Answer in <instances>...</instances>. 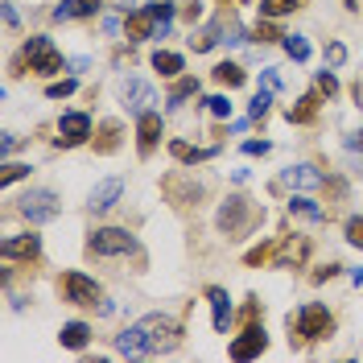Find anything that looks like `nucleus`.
I'll return each instance as SVG.
<instances>
[{
    "label": "nucleus",
    "mask_w": 363,
    "mask_h": 363,
    "mask_svg": "<svg viewBox=\"0 0 363 363\" xmlns=\"http://www.w3.org/2000/svg\"><path fill=\"white\" fill-rule=\"evenodd\" d=\"M182 342V326L174 322L169 314H149L133 322L128 330H120L116 335V351L120 355H169L174 347Z\"/></svg>",
    "instance_id": "f257e3e1"
},
{
    "label": "nucleus",
    "mask_w": 363,
    "mask_h": 363,
    "mask_svg": "<svg viewBox=\"0 0 363 363\" xmlns=\"http://www.w3.org/2000/svg\"><path fill=\"white\" fill-rule=\"evenodd\" d=\"M289 330H294L301 342H322L335 335V314L326 310V306H318V301H306L297 318H289Z\"/></svg>",
    "instance_id": "f03ea898"
},
{
    "label": "nucleus",
    "mask_w": 363,
    "mask_h": 363,
    "mask_svg": "<svg viewBox=\"0 0 363 363\" xmlns=\"http://www.w3.org/2000/svg\"><path fill=\"white\" fill-rule=\"evenodd\" d=\"M21 62L29 67V74H42V79H50V74H58V70L67 67V62H62V50L50 42V38H42V33L25 38V45H21Z\"/></svg>",
    "instance_id": "7ed1b4c3"
},
{
    "label": "nucleus",
    "mask_w": 363,
    "mask_h": 363,
    "mask_svg": "<svg viewBox=\"0 0 363 363\" xmlns=\"http://www.w3.org/2000/svg\"><path fill=\"white\" fill-rule=\"evenodd\" d=\"M264 211H256L248 199H240V194H231L223 206H219V231H227V240H244L248 235V227L260 219Z\"/></svg>",
    "instance_id": "20e7f679"
},
{
    "label": "nucleus",
    "mask_w": 363,
    "mask_h": 363,
    "mask_svg": "<svg viewBox=\"0 0 363 363\" xmlns=\"http://www.w3.org/2000/svg\"><path fill=\"white\" fill-rule=\"evenodd\" d=\"M128 252H136V240L124 227H99V231H91V240H87V256H99V260L128 256Z\"/></svg>",
    "instance_id": "39448f33"
},
{
    "label": "nucleus",
    "mask_w": 363,
    "mask_h": 363,
    "mask_svg": "<svg viewBox=\"0 0 363 363\" xmlns=\"http://www.w3.org/2000/svg\"><path fill=\"white\" fill-rule=\"evenodd\" d=\"M58 294H62V301H70V306H99V301H104V289L91 281L87 272H62V277H58Z\"/></svg>",
    "instance_id": "423d86ee"
},
{
    "label": "nucleus",
    "mask_w": 363,
    "mask_h": 363,
    "mask_svg": "<svg viewBox=\"0 0 363 363\" xmlns=\"http://www.w3.org/2000/svg\"><path fill=\"white\" fill-rule=\"evenodd\" d=\"M17 211H21L29 223H50L58 215V194L54 190H25V199H17Z\"/></svg>",
    "instance_id": "0eeeda50"
},
{
    "label": "nucleus",
    "mask_w": 363,
    "mask_h": 363,
    "mask_svg": "<svg viewBox=\"0 0 363 363\" xmlns=\"http://www.w3.org/2000/svg\"><path fill=\"white\" fill-rule=\"evenodd\" d=\"M87 136H91V116L87 112H62L58 136H54L58 149H79V145H87Z\"/></svg>",
    "instance_id": "6e6552de"
},
{
    "label": "nucleus",
    "mask_w": 363,
    "mask_h": 363,
    "mask_svg": "<svg viewBox=\"0 0 363 363\" xmlns=\"http://www.w3.org/2000/svg\"><path fill=\"white\" fill-rule=\"evenodd\" d=\"M264 347H269V335H264V326L248 322V326H244V335H240V339H231V347H227V351H231V359H256Z\"/></svg>",
    "instance_id": "1a4fd4ad"
},
{
    "label": "nucleus",
    "mask_w": 363,
    "mask_h": 363,
    "mask_svg": "<svg viewBox=\"0 0 363 363\" xmlns=\"http://www.w3.org/2000/svg\"><path fill=\"white\" fill-rule=\"evenodd\" d=\"M0 256H4V260H38V256H42V235H33V231L9 235V240L0 244Z\"/></svg>",
    "instance_id": "9d476101"
},
{
    "label": "nucleus",
    "mask_w": 363,
    "mask_h": 363,
    "mask_svg": "<svg viewBox=\"0 0 363 363\" xmlns=\"http://www.w3.org/2000/svg\"><path fill=\"white\" fill-rule=\"evenodd\" d=\"M157 140H161V116L157 112L136 116V153L149 157V153L157 149Z\"/></svg>",
    "instance_id": "9b49d317"
},
{
    "label": "nucleus",
    "mask_w": 363,
    "mask_h": 363,
    "mask_svg": "<svg viewBox=\"0 0 363 363\" xmlns=\"http://www.w3.org/2000/svg\"><path fill=\"white\" fill-rule=\"evenodd\" d=\"M285 182H289L294 190H318V186H326V178L318 174V165H310V161L289 165V169H285Z\"/></svg>",
    "instance_id": "f8f14e48"
},
{
    "label": "nucleus",
    "mask_w": 363,
    "mask_h": 363,
    "mask_svg": "<svg viewBox=\"0 0 363 363\" xmlns=\"http://www.w3.org/2000/svg\"><path fill=\"white\" fill-rule=\"evenodd\" d=\"M124 104H128V112L145 116V112H153L149 104H157V95H153V87H149V83H140V79H133V83L124 87Z\"/></svg>",
    "instance_id": "ddd939ff"
},
{
    "label": "nucleus",
    "mask_w": 363,
    "mask_h": 363,
    "mask_svg": "<svg viewBox=\"0 0 363 363\" xmlns=\"http://www.w3.org/2000/svg\"><path fill=\"white\" fill-rule=\"evenodd\" d=\"M206 301H211V318H215V330H219V335H227V322H231V297H227V289L211 285V289H206Z\"/></svg>",
    "instance_id": "4468645a"
},
{
    "label": "nucleus",
    "mask_w": 363,
    "mask_h": 363,
    "mask_svg": "<svg viewBox=\"0 0 363 363\" xmlns=\"http://www.w3.org/2000/svg\"><path fill=\"white\" fill-rule=\"evenodd\" d=\"M153 29H157V21H153L149 9H136V13L124 17V33H128V42H145V38H153Z\"/></svg>",
    "instance_id": "2eb2a0df"
},
{
    "label": "nucleus",
    "mask_w": 363,
    "mask_h": 363,
    "mask_svg": "<svg viewBox=\"0 0 363 363\" xmlns=\"http://www.w3.org/2000/svg\"><path fill=\"white\" fill-rule=\"evenodd\" d=\"M318 108H322V95H318V91H310V95H301L294 108L285 112V120H289V124H314Z\"/></svg>",
    "instance_id": "dca6fc26"
},
{
    "label": "nucleus",
    "mask_w": 363,
    "mask_h": 363,
    "mask_svg": "<svg viewBox=\"0 0 363 363\" xmlns=\"http://www.w3.org/2000/svg\"><path fill=\"white\" fill-rule=\"evenodd\" d=\"M120 194H124V182H120V178H108V182H99V186L91 190V211H112Z\"/></svg>",
    "instance_id": "f3484780"
},
{
    "label": "nucleus",
    "mask_w": 363,
    "mask_h": 363,
    "mask_svg": "<svg viewBox=\"0 0 363 363\" xmlns=\"http://www.w3.org/2000/svg\"><path fill=\"white\" fill-rule=\"evenodd\" d=\"M306 252H310L306 240H285V244L277 248V256H272V264H277V269H294V264L306 260Z\"/></svg>",
    "instance_id": "a211bd4d"
},
{
    "label": "nucleus",
    "mask_w": 363,
    "mask_h": 363,
    "mask_svg": "<svg viewBox=\"0 0 363 363\" xmlns=\"http://www.w3.org/2000/svg\"><path fill=\"white\" fill-rule=\"evenodd\" d=\"M95 0H62L54 9V21H83V17H95Z\"/></svg>",
    "instance_id": "6ab92c4d"
},
{
    "label": "nucleus",
    "mask_w": 363,
    "mask_h": 363,
    "mask_svg": "<svg viewBox=\"0 0 363 363\" xmlns=\"http://www.w3.org/2000/svg\"><path fill=\"white\" fill-rule=\"evenodd\" d=\"M211 74H215V83H219V87H227V91H231V87H244V83H248V70L235 67V62H219Z\"/></svg>",
    "instance_id": "aec40b11"
},
{
    "label": "nucleus",
    "mask_w": 363,
    "mask_h": 363,
    "mask_svg": "<svg viewBox=\"0 0 363 363\" xmlns=\"http://www.w3.org/2000/svg\"><path fill=\"white\" fill-rule=\"evenodd\" d=\"M169 153H174V161H182V165H199V161L215 157V149H194V145H186V140H169Z\"/></svg>",
    "instance_id": "412c9836"
},
{
    "label": "nucleus",
    "mask_w": 363,
    "mask_h": 363,
    "mask_svg": "<svg viewBox=\"0 0 363 363\" xmlns=\"http://www.w3.org/2000/svg\"><path fill=\"white\" fill-rule=\"evenodd\" d=\"M182 67H186V62H182V54H174V50H157V54H153V70H157L161 79H178Z\"/></svg>",
    "instance_id": "4be33fe9"
},
{
    "label": "nucleus",
    "mask_w": 363,
    "mask_h": 363,
    "mask_svg": "<svg viewBox=\"0 0 363 363\" xmlns=\"http://www.w3.org/2000/svg\"><path fill=\"white\" fill-rule=\"evenodd\" d=\"M58 339H62V347H70V351H83L87 339H91V326H87V322H67Z\"/></svg>",
    "instance_id": "5701e85b"
},
{
    "label": "nucleus",
    "mask_w": 363,
    "mask_h": 363,
    "mask_svg": "<svg viewBox=\"0 0 363 363\" xmlns=\"http://www.w3.org/2000/svg\"><path fill=\"white\" fill-rule=\"evenodd\" d=\"M120 145V120H104L99 124V140H95V153H112Z\"/></svg>",
    "instance_id": "b1692460"
},
{
    "label": "nucleus",
    "mask_w": 363,
    "mask_h": 363,
    "mask_svg": "<svg viewBox=\"0 0 363 363\" xmlns=\"http://www.w3.org/2000/svg\"><path fill=\"white\" fill-rule=\"evenodd\" d=\"M294 9H301V0H260V17H289Z\"/></svg>",
    "instance_id": "393cba45"
},
{
    "label": "nucleus",
    "mask_w": 363,
    "mask_h": 363,
    "mask_svg": "<svg viewBox=\"0 0 363 363\" xmlns=\"http://www.w3.org/2000/svg\"><path fill=\"white\" fill-rule=\"evenodd\" d=\"M281 45H285V54H289L294 62H306V58H310V42H306L301 33H285V38H281Z\"/></svg>",
    "instance_id": "a878e982"
},
{
    "label": "nucleus",
    "mask_w": 363,
    "mask_h": 363,
    "mask_svg": "<svg viewBox=\"0 0 363 363\" xmlns=\"http://www.w3.org/2000/svg\"><path fill=\"white\" fill-rule=\"evenodd\" d=\"M289 215H301V219H314V223H322V219H326V211H322V206H314L310 199H301V194H297V199H289Z\"/></svg>",
    "instance_id": "bb28decb"
},
{
    "label": "nucleus",
    "mask_w": 363,
    "mask_h": 363,
    "mask_svg": "<svg viewBox=\"0 0 363 363\" xmlns=\"http://www.w3.org/2000/svg\"><path fill=\"white\" fill-rule=\"evenodd\" d=\"M29 178V165H21V161H4V169H0V186H13V182Z\"/></svg>",
    "instance_id": "cd10ccee"
},
{
    "label": "nucleus",
    "mask_w": 363,
    "mask_h": 363,
    "mask_svg": "<svg viewBox=\"0 0 363 363\" xmlns=\"http://www.w3.org/2000/svg\"><path fill=\"white\" fill-rule=\"evenodd\" d=\"M314 91H318V95H326V99H335V95H339V79H335L330 70H318Z\"/></svg>",
    "instance_id": "c85d7f7f"
},
{
    "label": "nucleus",
    "mask_w": 363,
    "mask_h": 363,
    "mask_svg": "<svg viewBox=\"0 0 363 363\" xmlns=\"http://www.w3.org/2000/svg\"><path fill=\"white\" fill-rule=\"evenodd\" d=\"M190 95H199V79H178L174 91H169V104H182V99H190Z\"/></svg>",
    "instance_id": "c756f323"
},
{
    "label": "nucleus",
    "mask_w": 363,
    "mask_h": 363,
    "mask_svg": "<svg viewBox=\"0 0 363 363\" xmlns=\"http://www.w3.org/2000/svg\"><path fill=\"white\" fill-rule=\"evenodd\" d=\"M269 108H272V91H256V99L248 104V116H252V120H264Z\"/></svg>",
    "instance_id": "7c9ffc66"
},
{
    "label": "nucleus",
    "mask_w": 363,
    "mask_h": 363,
    "mask_svg": "<svg viewBox=\"0 0 363 363\" xmlns=\"http://www.w3.org/2000/svg\"><path fill=\"white\" fill-rule=\"evenodd\" d=\"M203 104H206V112L219 116V120H227V116H231V99H227V95H211V99H203Z\"/></svg>",
    "instance_id": "2f4dec72"
},
{
    "label": "nucleus",
    "mask_w": 363,
    "mask_h": 363,
    "mask_svg": "<svg viewBox=\"0 0 363 363\" xmlns=\"http://www.w3.org/2000/svg\"><path fill=\"white\" fill-rule=\"evenodd\" d=\"M215 42H219V29H215V25H211V29H203V33H194V38H190V45H194L199 54H203V50H211Z\"/></svg>",
    "instance_id": "473e14b6"
},
{
    "label": "nucleus",
    "mask_w": 363,
    "mask_h": 363,
    "mask_svg": "<svg viewBox=\"0 0 363 363\" xmlns=\"http://www.w3.org/2000/svg\"><path fill=\"white\" fill-rule=\"evenodd\" d=\"M256 38H260V42H281V38H285V33H281V29H277V25H272V17H264V21L256 25Z\"/></svg>",
    "instance_id": "72a5a7b5"
},
{
    "label": "nucleus",
    "mask_w": 363,
    "mask_h": 363,
    "mask_svg": "<svg viewBox=\"0 0 363 363\" xmlns=\"http://www.w3.org/2000/svg\"><path fill=\"white\" fill-rule=\"evenodd\" d=\"M342 62H347V45L330 42V45H326V67H342Z\"/></svg>",
    "instance_id": "f704fd0d"
},
{
    "label": "nucleus",
    "mask_w": 363,
    "mask_h": 363,
    "mask_svg": "<svg viewBox=\"0 0 363 363\" xmlns=\"http://www.w3.org/2000/svg\"><path fill=\"white\" fill-rule=\"evenodd\" d=\"M45 95H50V99H67V95H74V79H62V83H50V87H45Z\"/></svg>",
    "instance_id": "c9c22d12"
},
{
    "label": "nucleus",
    "mask_w": 363,
    "mask_h": 363,
    "mask_svg": "<svg viewBox=\"0 0 363 363\" xmlns=\"http://www.w3.org/2000/svg\"><path fill=\"white\" fill-rule=\"evenodd\" d=\"M145 9H149V13H153V21H169V17H174V4H165V0H153V4H145Z\"/></svg>",
    "instance_id": "e433bc0d"
},
{
    "label": "nucleus",
    "mask_w": 363,
    "mask_h": 363,
    "mask_svg": "<svg viewBox=\"0 0 363 363\" xmlns=\"http://www.w3.org/2000/svg\"><path fill=\"white\" fill-rule=\"evenodd\" d=\"M347 244L363 248V219H347Z\"/></svg>",
    "instance_id": "4c0bfd02"
},
{
    "label": "nucleus",
    "mask_w": 363,
    "mask_h": 363,
    "mask_svg": "<svg viewBox=\"0 0 363 363\" xmlns=\"http://www.w3.org/2000/svg\"><path fill=\"white\" fill-rule=\"evenodd\" d=\"M260 91H281V74L277 70H260Z\"/></svg>",
    "instance_id": "58836bf2"
},
{
    "label": "nucleus",
    "mask_w": 363,
    "mask_h": 363,
    "mask_svg": "<svg viewBox=\"0 0 363 363\" xmlns=\"http://www.w3.org/2000/svg\"><path fill=\"white\" fill-rule=\"evenodd\" d=\"M269 149H272L269 140H248V145H244V153H248V157H264Z\"/></svg>",
    "instance_id": "ea45409f"
},
{
    "label": "nucleus",
    "mask_w": 363,
    "mask_h": 363,
    "mask_svg": "<svg viewBox=\"0 0 363 363\" xmlns=\"http://www.w3.org/2000/svg\"><path fill=\"white\" fill-rule=\"evenodd\" d=\"M182 17H186V21H199V17H203V4H199V0H190V4L182 9Z\"/></svg>",
    "instance_id": "a19ab883"
},
{
    "label": "nucleus",
    "mask_w": 363,
    "mask_h": 363,
    "mask_svg": "<svg viewBox=\"0 0 363 363\" xmlns=\"http://www.w3.org/2000/svg\"><path fill=\"white\" fill-rule=\"evenodd\" d=\"M335 272H339V264H326V269H318V272H314V281H318V285H322V281H330Z\"/></svg>",
    "instance_id": "79ce46f5"
},
{
    "label": "nucleus",
    "mask_w": 363,
    "mask_h": 363,
    "mask_svg": "<svg viewBox=\"0 0 363 363\" xmlns=\"http://www.w3.org/2000/svg\"><path fill=\"white\" fill-rule=\"evenodd\" d=\"M13 149H17V136H13V133H4V140H0V153H4V157H9V153H13Z\"/></svg>",
    "instance_id": "37998d69"
},
{
    "label": "nucleus",
    "mask_w": 363,
    "mask_h": 363,
    "mask_svg": "<svg viewBox=\"0 0 363 363\" xmlns=\"http://www.w3.org/2000/svg\"><path fill=\"white\" fill-rule=\"evenodd\" d=\"M4 25H9V29L17 25V9H13V4H4Z\"/></svg>",
    "instance_id": "c03bdc74"
},
{
    "label": "nucleus",
    "mask_w": 363,
    "mask_h": 363,
    "mask_svg": "<svg viewBox=\"0 0 363 363\" xmlns=\"http://www.w3.org/2000/svg\"><path fill=\"white\" fill-rule=\"evenodd\" d=\"M347 149H363V133H355V136H347Z\"/></svg>",
    "instance_id": "a18cd8bd"
},
{
    "label": "nucleus",
    "mask_w": 363,
    "mask_h": 363,
    "mask_svg": "<svg viewBox=\"0 0 363 363\" xmlns=\"http://www.w3.org/2000/svg\"><path fill=\"white\" fill-rule=\"evenodd\" d=\"M351 277H355V285H359V281H363V269H355V272H351Z\"/></svg>",
    "instance_id": "49530a36"
},
{
    "label": "nucleus",
    "mask_w": 363,
    "mask_h": 363,
    "mask_svg": "<svg viewBox=\"0 0 363 363\" xmlns=\"http://www.w3.org/2000/svg\"><path fill=\"white\" fill-rule=\"evenodd\" d=\"M223 4H227V0H223Z\"/></svg>",
    "instance_id": "de8ad7c7"
}]
</instances>
